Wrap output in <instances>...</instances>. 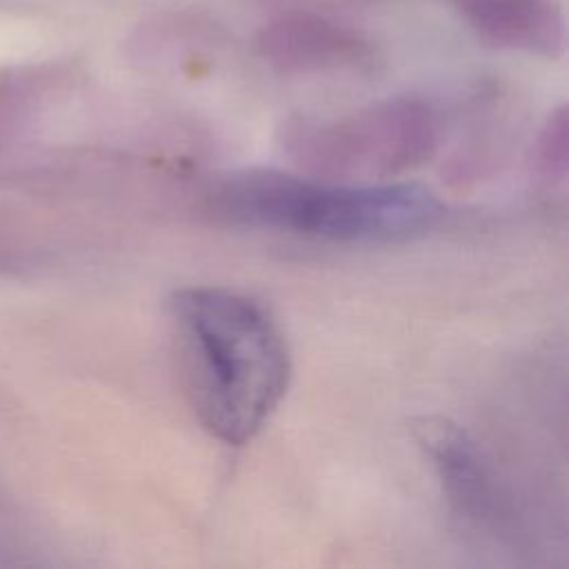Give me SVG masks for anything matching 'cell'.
Here are the masks:
<instances>
[{"mask_svg":"<svg viewBox=\"0 0 569 569\" xmlns=\"http://www.w3.org/2000/svg\"><path fill=\"white\" fill-rule=\"evenodd\" d=\"M411 433L442 485L449 505L478 527L500 525L502 505L478 442L442 416H420Z\"/></svg>","mask_w":569,"mask_h":569,"instance_id":"obj_4","label":"cell"},{"mask_svg":"<svg viewBox=\"0 0 569 569\" xmlns=\"http://www.w3.org/2000/svg\"><path fill=\"white\" fill-rule=\"evenodd\" d=\"M476 36L493 47L556 58L565 51V18L551 0H451Z\"/></svg>","mask_w":569,"mask_h":569,"instance_id":"obj_6","label":"cell"},{"mask_svg":"<svg viewBox=\"0 0 569 569\" xmlns=\"http://www.w3.org/2000/svg\"><path fill=\"white\" fill-rule=\"evenodd\" d=\"M438 144L433 109L389 98L340 118H296L282 147L307 176L336 182H387L427 162Z\"/></svg>","mask_w":569,"mask_h":569,"instance_id":"obj_3","label":"cell"},{"mask_svg":"<svg viewBox=\"0 0 569 569\" xmlns=\"http://www.w3.org/2000/svg\"><path fill=\"white\" fill-rule=\"evenodd\" d=\"M538 167L547 180L562 182L567 176V111H553L538 140Z\"/></svg>","mask_w":569,"mask_h":569,"instance_id":"obj_7","label":"cell"},{"mask_svg":"<svg viewBox=\"0 0 569 569\" xmlns=\"http://www.w3.org/2000/svg\"><path fill=\"white\" fill-rule=\"evenodd\" d=\"M211 202L238 224L340 244L402 242L442 213L438 198L416 182H336L276 169L231 173Z\"/></svg>","mask_w":569,"mask_h":569,"instance_id":"obj_2","label":"cell"},{"mask_svg":"<svg viewBox=\"0 0 569 569\" xmlns=\"http://www.w3.org/2000/svg\"><path fill=\"white\" fill-rule=\"evenodd\" d=\"M258 53L282 73L358 69L371 58V49L353 31L311 13H291L264 24Z\"/></svg>","mask_w":569,"mask_h":569,"instance_id":"obj_5","label":"cell"},{"mask_svg":"<svg viewBox=\"0 0 569 569\" xmlns=\"http://www.w3.org/2000/svg\"><path fill=\"white\" fill-rule=\"evenodd\" d=\"M173 360L182 393L220 442H249L276 411L291 378V353L258 300L224 287H187L169 300Z\"/></svg>","mask_w":569,"mask_h":569,"instance_id":"obj_1","label":"cell"}]
</instances>
